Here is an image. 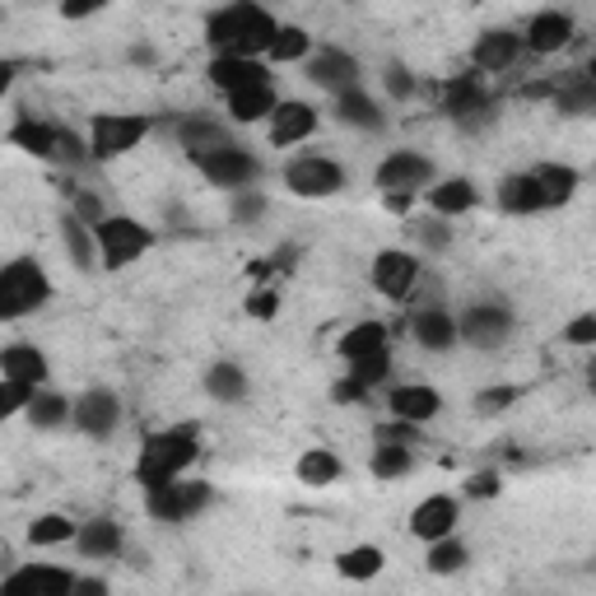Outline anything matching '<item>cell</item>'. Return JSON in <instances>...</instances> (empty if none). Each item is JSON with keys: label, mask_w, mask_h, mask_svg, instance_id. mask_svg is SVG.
<instances>
[{"label": "cell", "mask_w": 596, "mask_h": 596, "mask_svg": "<svg viewBox=\"0 0 596 596\" xmlns=\"http://www.w3.org/2000/svg\"><path fill=\"white\" fill-rule=\"evenodd\" d=\"M93 238H98V256H103V266L122 271L131 266L135 256H141L154 238L141 220H131V214H103V220L93 224Z\"/></svg>", "instance_id": "cell-4"}, {"label": "cell", "mask_w": 596, "mask_h": 596, "mask_svg": "<svg viewBox=\"0 0 596 596\" xmlns=\"http://www.w3.org/2000/svg\"><path fill=\"white\" fill-rule=\"evenodd\" d=\"M341 456L327 452V448H308L303 456H298V481L312 485V489H322V485H335L341 481Z\"/></svg>", "instance_id": "cell-30"}, {"label": "cell", "mask_w": 596, "mask_h": 596, "mask_svg": "<svg viewBox=\"0 0 596 596\" xmlns=\"http://www.w3.org/2000/svg\"><path fill=\"white\" fill-rule=\"evenodd\" d=\"M554 112L596 117V79L592 75H569L564 85H554Z\"/></svg>", "instance_id": "cell-23"}, {"label": "cell", "mask_w": 596, "mask_h": 596, "mask_svg": "<svg viewBox=\"0 0 596 596\" xmlns=\"http://www.w3.org/2000/svg\"><path fill=\"white\" fill-rule=\"evenodd\" d=\"M410 335H415V341H420L424 350H452L456 341H462V327H456L443 308H424V312H415Z\"/></svg>", "instance_id": "cell-22"}, {"label": "cell", "mask_w": 596, "mask_h": 596, "mask_svg": "<svg viewBox=\"0 0 596 596\" xmlns=\"http://www.w3.org/2000/svg\"><path fill=\"white\" fill-rule=\"evenodd\" d=\"M452 527H456V499H448V494H433V499H424L410 512V531L420 541H443V536H452Z\"/></svg>", "instance_id": "cell-17"}, {"label": "cell", "mask_w": 596, "mask_h": 596, "mask_svg": "<svg viewBox=\"0 0 596 596\" xmlns=\"http://www.w3.org/2000/svg\"><path fill=\"white\" fill-rule=\"evenodd\" d=\"M489 108V93H485V79L481 75H456L443 85V112L456 117V122H471L475 112Z\"/></svg>", "instance_id": "cell-15"}, {"label": "cell", "mask_w": 596, "mask_h": 596, "mask_svg": "<svg viewBox=\"0 0 596 596\" xmlns=\"http://www.w3.org/2000/svg\"><path fill=\"white\" fill-rule=\"evenodd\" d=\"M433 177V164L424 154H410V150H396L383 158V168H377V187H383L387 196L391 191H415V187H424Z\"/></svg>", "instance_id": "cell-11"}, {"label": "cell", "mask_w": 596, "mask_h": 596, "mask_svg": "<svg viewBox=\"0 0 596 596\" xmlns=\"http://www.w3.org/2000/svg\"><path fill=\"white\" fill-rule=\"evenodd\" d=\"M518 387H489V391H481L475 396V410L481 415H499V410H508V406H518Z\"/></svg>", "instance_id": "cell-45"}, {"label": "cell", "mask_w": 596, "mask_h": 596, "mask_svg": "<svg viewBox=\"0 0 596 596\" xmlns=\"http://www.w3.org/2000/svg\"><path fill=\"white\" fill-rule=\"evenodd\" d=\"M70 410H75V406H66L62 396L43 391V396H33V406H29V420H33L37 429H56V424H66V420H70Z\"/></svg>", "instance_id": "cell-39"}, {"label": "cell", "mask_w": 596, "mask_h": 596, "mask_svg": "<svg viewBox=\"0 0 596 596\" xmlns=\"http://www.w3.org/2000/svg\"><path fill=\"white\" fill-rule=\"evenodd\" d=\"M466 564V545H456L452 536H443V541H429V569L433 573H456Z\"/></svg>", "instance_id": "cell-42"}, {"label": "cell", "mask_w": 596, "mask_h": 596, "mask_svg": "<svg viewBox=\"0 0 596 596\" xmlns=\"http://www.w3.org/2000/svg\"><path fill=\"white\" fill-rule=\"evenodd\" d=\"M196 429H168V433H150L141 448V462H135V481L145 489L177 481L191 462H196Z\"/></svg>", "instance_id": "cell-2"}, {"label": "cell", "mask_w": 596, "mask_h": 596, "mask_svg": "<svg viewBox=\"0 0 596 596\" xmlns=\"http://www.w3.org/2000/svg\"><path fill=\"white\" fill-rule=\"evenodd\" d=\"M341 360H364V354H377V350H387V327L383 322H360V327H350L345 335H341Z\"/></svg>", "instance_id": "cell-32"}, {"label": "cell", "mask_w": 596, "mask_h": 596, "mask_svg": "<svg viewBox=\"0 0 596 596\" xmlns=\"http://www.w3.org/2000/svg\"><path fill=\"white\" fill-rule=\"evenodd\" d=\"M196 168L206 173V183H214V187H229V191H238V187H247L256 173H262V164L247 154V150H238V145H224V150H210V154H196Z\"/></svg>", "instance_id": "cell-8"}, {"label": "cell", "mask_w": 596, "mask_h": 596, "mask_svg": "<svg viewBox=\"0 0 596 596\" xmlns=\"http://www.w3.org/2000/svg\"><path fill=\"white\" fill-rule=\"evenodd\" d=\"M335 401H345V406H354V401H368V387L360 383V377H341V383H335Z\"/></svg>", "instance_id": "cell-51"}, {"label": "cell", "mask_w": 596, "mask_h": 596, "mask_svg": "<svg viewBox=\"0 0 596 596\" xmlns=\"http://www.w3.org/2000/svg\"><path fill=\"white\" fill-rule=\"evenodd\" d=\"M275 312H280V294H275V289H252L247 317H262V322H266V317H275Z\"/></svg>", "instance_id": "cell-48"}, {"label": "cell", "mask_w": 596, "mask_h": 596, "mask_svg": "<svg viewBox=\"0 0 596 596\" xmlns=\"http://www.w3.org/2000/svg\"><path fill=\"white\" fill-rule=\"evenodd\" d=\"M308 79L312 85H322V89H350L354 79H360V66H354V56L350 52H335V47H327L322 56H312L308 62Z\"/></svg>", "instance_id": "cell-20"}, {"label": "cell", "mask_w": 596, "mask_h": 596, "mask_svg": "<svg viewBox=\"0 0 596 596\" xmlns=\"http://www.w3.org/2000/svg\"><path fill=\"white\" fill-rule=\"evenodd\" d=\"M335 117L350 122V126H360V131H377V126H383V112H377V103H373L360 85H350V89L335 93Z\"/></svg>", "instance_id": "cell-26"}, {"label": "cell", "mask_w": 596, "mask_h": 596, "mask_svg": "<svg viewBox=\"0 0 596 596\" xmlns=\"http://www.w3.org/2000/svg\"><path fill=\"white\" fill-rule=\"evenodd\" d=\"M536 183H541L545 206H564V201H573V191H578V173L569 164H545V168H536Z\"/></svg>", "instance_id": "cell-33"}, {"label": "cell", "mask_w": 596, "mask_h": 596, "mask_svg": "<svg viewBox=\"0 0 596 596\" xmlns=\"http://www.w3.org/2000/svg\"><path fill=\"white\" fill-rule=\"evenodd\" d=\"M145 504L158 522H187L210 504V485L206 481H168L145 489Z\"/></svg>", "instance_id": "cell-7"}, {"label": "cell", "mask_w": 596, "mask_h": 596, "mask_svg": "<svg viewBox=\"0 0 596 596\" xmlns=\"http://www.w3.org/2000/svg\"><path fill=\"white\" fill-rule=\"evenodd\" d=\"M62 233H66V252L75 256V266H93V247H98V238L85 229V220H75V214H70Z\"/></svg>", "instance_id": "cell-40"}, {"label": "cell", "mask_w": 596, "mask_h": 596, "mask_svg": "<svg viewBox=\"0 0 596 596\" xmlns=\"http://www.w3.org/2000/svg\"><path fill=\"white\" fill-rule=\"evenodd\" d=\"M522 43L536 52V56H554L560 47H569L573 43V19L569 14H560V10H541L527 24V37Z\"/></svg>", "instance_id": "cell-13"}, {"label": "cell", "mask_w": 596, "mask_h": 596, "mask_svg": "<svg viewBox=\"0 0 596 596\" xmlns=\"http://www.w3.org/2000/svg\"><path fill=\"white\" fill-rule=\"evenodd\" d=\"M108 0H62V14L66 19H89V14H98Z\"/></svg>", "instance_id": "cell-53"}, {"label": "cell", "mask_w": 596, "mask_h": 596, "mask_svg": "<svg viewBox=\"0 0 596 596\" xmlns=\"http://www.w3.org/2000/svg\"><path fill=\"white\" fill-rule=\"evenodd\" d=\"M387 406H391V415H396V420H410V424H429L433 415L443 410L439 391H433V387H420V383H410V387H396Z\"/></svg>", "instance_id": "cell-21"}, {"label": "cell", "mask_w": 596, "mask_h": 596, "mask_svg": "<svg viewBox=\"0 0 596 596\" xmlns=\"http://www.w3.org/2000/svg\"><path fill=\"white\" fill-rule=\"evenodd\" d=\"M415 439H420V424H410V420H396V424L377 429V443H401V448H410Z\"/></svg>", "instance_id": "cell-47"}, {"label": "cell", "mask_w": 596, "mask_h": 596, "mask_svg": "<svg viewBox=\"0 0 596 596\" xmlns=\"http://www.w3.org/2000/svg\"><path fill=\"white\" fill-rule=\"evenodd\" d=\"M206 391L214 396V401H243V391H247V377L238 364H214L206 373Z\"/></svg>", "instance_id": "cell-36"}, {"label": "cell", "mask_w": 596, "mask_h": 596, "mask_svg": "<svg viewBox=\"0 0 596 596\" xmlns=\"http://www.w3.org/2000/svg\"><path fill=\"white\" fill-rule=\"evenodd\" d=\"M522 56V37L518 33H508V29H489L481 43H475V52H471V62H475V70H485V75H494V70H508L512 62Z\"/></svg>", "instance_id": "cell-16"}, {"label": "cell", "mask_w": 596, "mask_h": 596, "mask_svg": "<svg viewBox=\"0 0 596 596\" xmlns=\"http://www.w3.org/2000/svg\"><path fill=\"white\" fill-rule=\"evenodd\" d=\"M262 79H271V75L256 56H214L210 62V85L224 89V93L243 89V85H262Z\"/></svg>", "instance_id": "cell-18"}, {"label": "cell", "mask_w": 596, "mask_h": 596, "mask_svg": "<svg viewBox=\"0 0 596 596\" xmlns=\"http://www.w3.org/2000/svg\"><path fill=\"white\" fill-rule=\"evenodd\" d=\"M75 592H89V596H98V592H108V583H98V578H79V583H75Z\"/></svg>", "instance_id": "cell-55"}, {"label": "cell", "mask_w": 596, "mask_h": 596, "mask_svg": "<svg viewBox=\"0 0 596 596\" xmlns=\"http://www.w3.org/2000/svg\"><path fill=\"white\" fill-rule=\"evenodd\" d=\"M275 33H280V24L256 0H233V5L210 14L206 43L214 47V56H262L271 52Z\"/></svg>", "instance_id": "cell-1"}, {"label": "cell", "mask_w": 596, "mask_h": 596, "mask_svg": "<svg viewBox=\"0 0 596 596\" xmlns=\"http://www.w3.org/2000/svg\"><path fill=\"white\" fill-rule=\"evenodd\" d=\"M466 494H471V499H494V494H499V475H494V471H475L471 481H466Z\"/></svg>", "instance_id": "cell-49"}, {"label": "cell", "mask_w": 596, "mask_h": 596, "mask_svg": "<svg viewBox=\"0 0 596 596\" xmlns=\"http://www.w3.org/2000/svg\"><path fill=\"white\" fill-rule=\"evenodd\" d=\"M75 573L66 569H47V564H29L5 578V592H37V596H70L75 592Z\"/></svg>", "instance_id": "cell-14"}, {"label": "cell", "mask_w": 596, "mask_h": 596, "mask_svg": "<svg viewBox=\"0 0 596 596\" xmlns=\"http://www.w3.org/2000/svg\"><path fill=\"white\" fill-rule=\"evenodd\" d=\"M177 141H183V145L191 150V158H196V154H210V150L233 145L229 135H224V126H220V122H210V117H191V122H183V126H177Z\"/></svg>", "instance_id": "cell-31"}, {"label": "cell", "mask_w": 596, "mask_h": 596, "mask_svg": "<svg viewBox=\"0 0 596 596\" xmlns=\"http://www.w3.org/2000/svg\"><path fill=\"white\" fill-rule=\"evenodd\" d=\"M308 47H312V37L303 29H280L266 56H271V62H298V56H308Z\"/></svg>", "instance_id": "cell-41"}, {"label": "cell", "mask_w": 596, "mask_h": 596, "mask_svg": "<svg viewBox=\"0 0 596 596\" xmlns=\"http://www.w3.org/2000/svg\"><path fill=\"white\" fill-rule=\"evenodd\" d=\"M410 466H415L410 448H401V443H377V448H373V475H377V481H396V475H410Z\"/></svg>", "instance_id": "cell-37"}, {"label": "cell", "mask_w": 596, "mask_h": 596, "mask_svg": "<svg viewBox=\"0 0 596 596\" xmlns=\"http://www.w3.org/2000/svg\"><path fill=\"white\" fill-rule=\"evenodd\" d=\"M564 341H569V345H596V312L573 317V322L564 327Z\"/></svg>", "instance_id": "cell-46"}, {"label": "cell", "mask_w": 596, "mask_h": 596, "mask_svg": "<svg viewBox=\"0 0 596 596\" xmlns=\"http://www.w3.org/2000/svg\"><path fill=\"white\" fill-rule=\"evenodd\" d=\"M592 79H596V52H592Z\"/></svg>", "instance_id": "cell-57"}, {"label": "cell", "mask_w": 596, "mask_h": 596, "mask_svg": "<svg viewBox=\"0 0 596 596\" xmlns=\"http://www.w3.org/2000/svg\"><path fill=\"white\" fill-rule=\"evenodd\" d=\"M75 522L70 518H62V512H43L33 527H29V541L33 545H66V541H75Z\"/></svg>", "instance_id": "cell-38"}, {"label": "cell", "mask_w": 596, "mask_h": 596, "mask_svg": "<svg viewBox=\"0 0 596 596\" xmlns=\"http://www.w3.org/2000/svg\"><path fill=\"white\" fill-rule=\"evenodd\" d=\"M150 135V117L141 112H103L93 117V141H89V154L93 158H122L131 154Z\"/></svg>", "instance_id": "cell-5"}, {"label": "cell", "mask_w": 596, "mask_h": 596, "mask_svg": "<svg viewBox=\"0 0 596 596\" xmlns=\"http://www.w3.org/2000/svg\"><path fill=\"white\" fill-rule=\"evenodd\" d=\"M420 238H424V243H429L433 252H443L452 233H448V224H443V220H424V224H420Z\"/></svg>", "instance_id": "cell-52"}, {"label": "cell", "mask_w": 596, "mask_h": 596, "mask_svg": "<svg viewBox=\"0 0 596 596\" xmlns=\"http://www.w3.org/2000/svg\"><path fill=\"white\" fill-rule=\"evenodd\" d=\"M499 206H504L508 214L545 210V196H541V183H536V173H512V177H504V187H499Z\"/></svg>", "instance_id": "cell-25"}, {"label": "cell", "mask_w": 596, "mask_h": 596, "mask_svg": "<svg viewBox=\"0 0 596 596\" xmlns=\"http://www.w3.org/2000/svg\"><path fill=\"white\" fill-rule=\"evenodd\" d=\"M285 187L294 196H303V201H322V196H335L345 187V168L335 164V158L303 154V158H294V164L285 168Z\"/></svg>", "instance_id": "cell-6"}, {"label": "cell", "mask_w": 596, "mask_h": 596, "mask_svg": "<svg viewBox=\"0 0 596 596\" xmlns=\"http://www.w3.org/2000/svg\"><path fill=\"white\" fill-rule=\"evenodd\" d=\"M456 327H462V341L481 345V350H494V345H504V341H508V331H512V312H508V308H499V303H481V308H471Z\"/></svg>", "instance_id": "cell-10"}, {"label": "cell", "mask_w": 596, "mask_h": 596, "mask_svg": "<svg viewBox=\"0 0 596 596\" xmlns=\"http://www.w3.org/2000/svg\"><path fill=\"white\" fill-rule=\"evenodd\" d=\"M70 420H75V429H85L89 439H108V433L117 429V420H122V401H117L112 391H85L75 401V410H70Z\"/></svg>", "instance_id": "cell-9"}, {"label": "cell", "mask_w": 596, "mask_h": 596, "mask_svg": "<svg viewBox=\"0 0 596 596\" xmlns=\"http://www.w3.org/2000/svg\"><path fill=\"white\" fill-rule=\"evenodd\" d=\"M387 368H391V360H387V350H377V354H364V360H354L350 364V377H360V383L373 391L377 383L387 377Z\"/></svg>", "instance_id": "cell-44"}, {"label": "cell", "mask_w": 596, "mask_h": 596, "mask_svg": "<svg viewBox=\"0 0 596 596\" xmlns=\"http://www.w3.org/2000/svg\"><path fill=\"white\" fill-rule=\"evenodd\" d=\"M275 108V89H271V79H262V85H243V89H233L229 93V112H233V122H262V117H271Z\"/></svg>", "instance_id": "cell-24"}, {"label": "cell", "mask_w": 596, "mask_h": 596, "mask_svg": "<svg viewBox=\"0 0 596 596\" xmlns=\"http://www.w3.org/2000/svg\"><path fill=\"white\" fill-rule=\"evenodd\" d=\"M233 214H238V224H247V220H256V214H266V201L262 196H238Z\"/></svg>", "instance_id": "cell-54"}, {"label": "cell", "mask_w": 596, "mask_h": 596, "mask_svg": "<svg viewBox=\"0 0 596 596\" xmlns=\"http://www.w3.org/2000/svg\"><path fill=\"white\" fill-rule=\"evenodd\" d=\"M587 387H592V391H596V364H592V368H587Z\"/></svg>", "instance_id": "cell-56"}, {"label": "cell", "mask_w": 596, "mask_h": 596, "mask_svg": "<svg viewBox=\"0 0 596 596\" xmlns=\"http://www.w3.org/2000/svg\"><path fill=\"white\" fill-rule=\"evenodd\" d=\"M429 206H433V214H466L475 206V187L466 177H448L443 187L429 191Z\"/></svg>", "instance_id": "cell-34"}, {"label": "cell", "mask_w": 596, "mask_h": 596, "mask_svg": "<svg viewBox=\"0 0 596 596\" xmlns=\"http://www.w3.org/2000/svg\"><path fill=\"white\" fill-rule=\"evenodd\" d=\"M383 79H387V93H391V98H410V93H415V75H410L406 66H387Z\"/></svg>", "instance_id": "cell-50"}, {"label": "cell", "mask_w": 596, "mask_h": 596, "mask_svg": "<svg viewBox=\"0 0 596 596\" xmlns=\"http://www.w3.org/2000/svg\"><path fill=\"white\" fill-rule=\"evenodd\" d=\"M335 569H341V578L364 583V578H373V573H383V550L377 545H354V550H345L341 560H335Z\"/></svg>", "instance_id": "cell-35"}, {"label": "cell", "mask_w": 596, "mask_h": 596, "mask_svg": "<svg viewBox=\"0 0 596 596\" xmlns=\"http://www.w3.org/2000/svg\"><path fill=\"white\" fill-rule=\"evenodd\" d=\"M47 298H52V280L37 262H10L0 271V317L5 322H19L24 312L43 308Z\"/></svg>", "instance_id": "cell-3"}, {"label": "cell", "mask_w": 596, "mask_h": 596, "mask_svg": "<svg viewBox=\"0 0 596 596\" xmlns=\"http://www.w3.org/2000/svg\"><path fill=\"white\" fill-rule=\"evenodd\" d=\"M75 545H79V554H85V560H112L117 550H122V527L117 522H85L79 527V536H75Z\"/></svg>", "instance_id": "cell-27"}, {"label": "cell", "mask_w": 596, "mask_h": 596, "mask_svg": "<svg viewBox=\"0 0 596 596\" xmlns=\"http://www.w3.org/2000/svg\"><path fill=\"white\" fill-rule=\"evenodd\" d=\"M62 141H66V135L56 126H43V122H19L10 131V145H19L24 154H37V158H56V154H62Z\"/></svg>", "instance_id": "cell-28"}, {"label": "cell", "mask_w": 596, "mask_h": 596, "mask_svg": "<svg viewBox=\"0 0 596 596\" xmlns=\"http://www.w3.org/2000/svg\"><path fill=\"white\" fill-rule=\"evenodd\" d=\"M415 280H420V262H415L410 252H377V262H373V285L383 289L387 298H406L415 289Z\"/></svg>", "instance_id": "cell-12"}, {"label": "cell", "mask_w": 596, "mask_h": 596, "mask_svg": "<svg viewBox=\"0 0 596 596\" xmlns=\"http://www.w3.org/2000/svg\"><path fill=\"white\" fill-rule=\"evenodd\" d=\"M312 131H317V108H308V103H280L271 112V141L275 145H298V141H308Z\"/></svg>", "instance_id": "cell-19"}, {"label": "cell", "mask_w": 596, "mask_h": 596, "mask_svg": "<svg viewBox=\"0 0 596 596\" xmlns=\"http://www.w3.org/2000/svg\"><path fill=\"white\" fill-rule=\"evenodd\" d=\"M37 387L33 383H19V377H0V415H19L33 406Z\"/></svg>", "instance_id": "cell-43"}, {"label": "cell", "mask_w": 596, "mask_h": 596, "mask_svg": "<svg viewBox=\"0 0 596 596\" xmlns=\"http://www.w3.org/2000/svg\"><path fill=\"white\" fill-rule=\"evenodd\" d=\"M0 373L37 387V383L47 377V354H43V350H33V345H10L5 354H0Z\"/></svg>", "instance_id": "cell-29"}]
</instances>
